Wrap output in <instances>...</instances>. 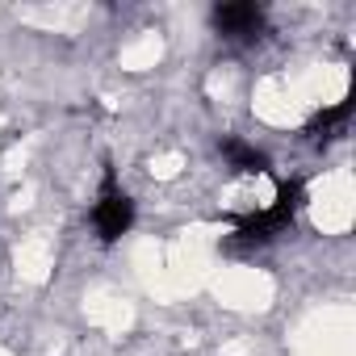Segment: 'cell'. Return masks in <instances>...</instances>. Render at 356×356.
Segmentation results:
<instances>
[{"label":"cell","mask_w":356,"mask_h":356,"mask_svg":"<svg viewBox=\"0 0 356 356\" xmlns=\"http://www.w3.org/2000/svg\"><path fill=\"white\" fill-rule=\"evenodd\" d=\"M218 151H222V155H227V163H231V168H239V172H264V168H268V155H264V151H256L252 143L235 138V134H227V138L218 143Z\"/></svg>","instance_id":"cell-4"},{"label":"cell","mask_w":356,"mask_h":356,"mask_svg":"<svg viewBox=\"0 0 356 356\" xmlns=\"http://www.w3.org/2000/svg\"><path fill=\"white\" fill-rule=\"evenodd\" d=\"M214 26L227 38H256L264 30V9L252 0H235V5H218L214 9Z\"/></svg>","instance_id":"cell-3"},{"label":"cell","mask_w":356,"mask_h":356,"mask_svg":"<svg viewBox=\"0 0 356 356\" xmlns=\"http://www.w3.org/2000/svg\"><path fill=\"white\" fill-rule=\"evenodd\" d=\"M348 118H352V101H339L335 109H323V113H314V122L306 126V134L310 138H335V134H343V126H348Z\"/></svg>","instance_id":"cell-5"},{"label":"cell","mask_w":356,"mask_h":356,"mask_svg":"<svg viewBox=\"0 0 356 356\" xmlns=\"http://www.w3.org/2000/svg\"><path fill=\"white\" fill-rule=\"evenodd\" d=\"M302 202H306L302 181H281V185H277V202H273L268 210H260V214H248V218L239 222L235 239H239V243H268V239H277V235L298 218Z\"/></svg>","instance_id":"cell-1"},{"label":"cell","mask_w":356,"mask_h":356,"mask_svg":"<svg viewBox=\"0 0 356 356\" xmlns=\"http://www.w3.org/2000/svg\"><path fill=\"white\" fill-rule=\"evenodd\" d=\"M92 227H97L101 243H118V239L134 227V202H130V193L118 189L113 168L105 172V181H101V197H97V206H92Z\"/></svg>","instance_id":"cell-2"}]
</instances>
